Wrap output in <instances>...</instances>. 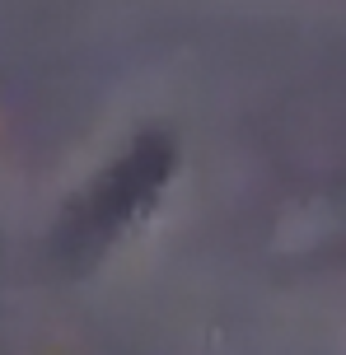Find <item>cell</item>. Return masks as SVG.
<instances>
[{
    "label": "cell",
    "instance_id": "cell-1",
    "mask_svg": "<svg viewBox=\"0 0 346 355\" xmlns=\"http://www.w3.org/2000/svg\"><path fill=\"white\" fill-rule=\"evenodd\" d=\"M168 173H173V141L164 131H146L122 159L108 164L94 178V187L66 211L61 234H56V252L71 266H89L136 215L150 211V201L159 196Z\"/></svg>",
    "mask_w": 346,
    "mask_h": 355
}]
</instances>
